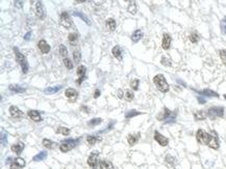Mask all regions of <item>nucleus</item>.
I'll return each instance as SVG.
<instances>
[{
    "label": "nucleus",
    "instance_id": "nucleus-1",
    "mask_svg": "<svg viewBox=\"0 0 226 169\" xmlns=\"http://www.w3.org/2000/svg\"><path fill=\"white\" fill-rule=\"evenodd\" d=\"M153 82H154L157 89L160 91H162V92H168V91H169L170 86H169V84H168V82L166 81V78H165L164 75L158 74V75H156V76H154Z\"/></svg>",
    "mask_w": 226,
    "mask_h": 169
},
{
    "label": "nucleus",
    "instance_id": "nucleus-2",
    "mask_svg": "<svg viewBox=\"0 0 226 169\" xmlns=\"http://www.w3.org/2000/svg\"><path fill=\"white\" fill-rule=\"evenodd\" d=\"M14 51H15V53H16L17 62H18L19 65L21 67L22 72H23L24 74H26L27 72H28V67H28V62H27V60H26V57H25V56H24V55L22 54L19 50H18V48L17 47L14 48Z\"/></svg>",
    "mask_w": 226,
    "mask_h": 169
},
{
    "label": "nucleus",
    "instance_id": "nucleus-3",
    "mask_svg": "<svg viewBox=\"0 0 226 169\" xmlns=\"http://www.w3.org/2000/svg\"><path fill=\"white\" fill-rule=\"evenodd\" d=\"M80 141V138L77 139H66L62 142V144L60 145V150L63 152H69L71 148L75 147V146L78 144V142Z\"/></svg>",
    "mask_w": 226,
    "mask_h": 169
},
{
    "label": "nucleus",
    "instance_id": "nucleus-4",
    "mask_svg": "<svg viewBox=\"0 0 226 169\" xmlns=\"http://www.w3.org/2000/svg\"><path fill=\"white\" fill-rule=\"evenodd\" d=\"M211 137H212V135L210 133H207V132L203 131L202 129H199L197 133H196V139H197V141L200 144L207 145L211 140Z\"/></svg>",
    "mask_w": 226,
    "mask_h": 169
},
{
    "label": "nucleus",
    "instance_id": "nucleus-5",
    "mask_svg": "<svg viewBox=\"0 0 226 169\" xmlns=\"http://www.w3.org/2000/svg\"><path fill=\"white\" fill-rule=\"evenodd\" d=\"M207 115L211 119H215L217 117H222L224 115V108L222 107H212L207 111Z\"/></svg>",
    "mask_w": 226,
    "mask_h": 169
},
{
    "label": "nucleus",
    "instance_id": "nucleus-6",
    "mask_svg": "<svg viewBox=\"0 0 226 169\" xmlns=\"http://www.w3.org/2000/svg\"><path fill=\"white\" fill-rule=\"evenodd\" d=\"M88 165L91 167V168L96 169L98 167V164H99V152H93L90 155V157L88 158Z\"/></svg>",
    "mask_w": 226,
    "mask_h": 169
},
{
    "label": "nucleus",
    "instance_id": "nucleus-7",
    "mask_svg": "<svg viewBox=\"0 0 226 169\" xmlns=\"http://www.w3.org/2000/svg\"><path fill=\"white\" fill-rule=\"evenodd\" d=\"M60 23H61V25H62L63 27H65V28H70V27H71V24H72L71 23V19H70L68 13L63 12L62 14H61Z\"/></svg>",
    "mask_w": 226,
    "mask_h": 169
},
{
    "label": "nucleus",
    "instance_id": "nucleus-8",
    "mask_svg": "<svg viewBox=\"0 0 226 169\" xmlns=\"http://www.w3.org/2000/svg\"><path fill=\"white\" fill-rule=\"evenodd\" d=\"M154 140L156 141L161 146H167L168 145V143H169V139L165 137L164 135L160 133V132L155 131L154 132Z\"/></svg>",
    "mask_w": 226,
    "mask_h": 169
},
{
    "label": "nucleus",
    "instance_id": "nucleus-9",
    "mask_svg": "<svg viewBox=\"0 0 226 169\" xmlns=\"http://www.w3.org/2000/svg\"><path fill=\"white\" fill-rule=\"evenodd\" d=\"M65 95L68 98V100H69L70 102H75L77 97H78V92H77L75 89H73V88H68V89H66Z\"/></svg>",
    "mask_w": 226,
    "mask_h": 169
},
{
    "label": "nucleus",
    "instance_id": "nucleus-10",
    "mask_svg": "<svg viewBox=\"0 0 226 169\" xmlns=\"http://www.w3.org/2000/svg\"><path fill=\"white\" fill-rule=\"evenodd\" d=\"M211 135H212V137H211V140L207 145L210 146L211 148H213V150H218L219 148V139L217 137V134L215 132H212Z\"/></svg>",
    "mask_w": 226,
    "mask_h": 169
},
{
    "label": "nucleus",
    "instance_id": "nucleus-11",
    "mask_svg": "<svg viewBox=\"0 0 226 169\" xmlns=\"http://www.w3.org/2000/svg\"><path fill=\"white\" fill-rule=\"evenodd\" d=\"M86 72H87V67H84V65H80V67H78V69H77V75H78V80L76 81L77 84H81L82 83V81L86 79Z\"/></svg>",
    "mask_w": 226,
    "mask_h": 169
},
{
    "label": "nucleus",
    "instance_id": "nucleus-12",
    "mask_svg": "<svg viewBox=\"0 0 226 169\" xmlns=\"http://www.w3.org/2000/svg\"><path fill=\"white\" fill-rule=\"evenodd\" d=\"M172 38L169 33H164L163 34V41H162V47L164 50H168L171 46Z\"/></svg>",
    "mask_w": 226,
    "mask_h": 169
},
{
    "label": "nucleus",
    "instance_id": "nucleus-13",
    "mask_svg": "<svg viewBox=\"0 0 226 169\" xmlns=\"http://www.w3.org/2000/svg\"><path fill=\"white\" fill-rule=\"evenodd\" d=\"M25 166V161L22 158H16L11 164V169H21Z\"/></svg>",
    "mask_w": 226,
    "mask_h": 169
},
{
    "label": "nucleus",
    "instance_id": "nucleus-14",
    "mask_svg": "<svg viewBox=\"0 0 226 169\" xmlns=\"http://www.w3.org/2000/svg\"><path fill=\"white\" fill-rule=\"evenodd\" d=\"M27 115H28V116L32 119L33 122H39L42 120V117H41L40 112L37 111V110H28Z\"/></svg>",
    "mask_w": 226,
    "mask_h": 169
},
{
    "label": "nucleus",
    "instance_id": "nucleus-15",
    "mask_svg": "<svg viewBox=\"0 0 226 169\" xmlns=\"http://www.w3.org/2000/svg\"><path fill=\"white\" fill-rule=\"evenodd\" d=\"M36 15L39 19H44L45 13H44V7L41 1H38L36 4Z\"/></svg>",
    "mask_w": 226,
    "mask_h": 169
},
{
    "label": "nucleus",
    "instance_id": "nucleus-16",
    "mask_svg": "<svg viewBox=\"0 0 226 169\" xmlns=\"http://www.w3.org/2000/svg\"><path fill=\"white\" fill-rule=\"evenodd\" d=\"M38 47H39V49H40V51H41L42 53H43V54H47V53H49V51H50V46L48 45L47 42L44 41V40H42V41L39 42Z\"/></svg>",
    "mask_w": 226,
    "mask_h": 169
},
{
    "label": "nucleus",
    "instance_id": "nucleus-17",
    "mask_svg": "<svg viewBox=\"0 0 226 169\" xmlns=\"http://www.w3.org/2000/svg\"><path fill=\"white\" fill-rule=\"evenodd\" d=\"M10 114L13 118H20L22 116V112L17 106H11L10 107Z\"/></svg>",
    "mask_w": 226,
    "mask_h": 169
},
{
    "label": "nucleus",
    "instance_id": "nucleus-18",
    "mask_svg": "<svg viewBox=\"0 0 226 169\" xmlns=\"http://www.w3.org/2000/svg\"><path fill=\"white\" fill-rule=\"evenodd\" d=\"M140 136H141L140 133H138V134H131V135H128V137H127V141H128L129 145H130V146L134 145V144H136V143L139 141V139H140Z\"/></svg>",
    "mask_w": 226,
    "mask_h": 169
},
{
    "label": "nucleus",
    "instance_id": "nucleus-19",
    "mask_svg": "<svg viewBox=\"0 0 226 169\" xmlns=\"http://www.w3.org/2000/svg\"><path fill=\"white\" fill-rule=\"evenodd\" d=\"M172 115V112L170 111L168 108H164V110H163L162 112L160 113V115L157 116V119L158 120H164V119H168L170 116Z\"/></svg>",
    "mask_w": 226,
    "mask_h": 169
},
{
    "label": "nucleus",
    "instance_id": "nucleus-20",
    "mask_svg": "<svg viewBox=\"0 0 226 169\" xmlns=\"http://www.w3.org/2000/svg\"><path fill=\"white\" fill-rule=\"evenodd\" d=\"M142 38H143V31L141 30V29H138V30H136L132 34H131V41H132L133 43L139 42Z\"/></svg>",
    "mask_w": 226,
    "mask_h": 169
},
{
    "label": "nucleus",
    "instance_id": "nucleus-21",
    "mask_svg": "<svg viewBox=\"0 0 226 169\" xmlns=\"http://www.w3.org/2000/svg\"><path fill=\"white\" fill-rule=\"evenodd\" d=\"M100 169H115L114 165L112 164V162L107 161V160H101L99 163Z\"/></svg>",
    "mask_w": 226,
    "mask_h": 169
},
{
    "label": "nucleus",
    "instance_id": "nucleus-22",
    "mask_svg": "<svg viewBox=\"0 0 226 169\" xmlns=\"http://www.w3.org/2000/svg\"><path fill=\"white\" fill-rule=\"evenodd\" d=\"M199 95H202L204 97H215V98H219V95L215 91L211 90V89H204V90H201V91H197Z\"/></svg>",
    "mask_w": 226,
    "mask_h": 169
},
{
    "label": "nucleus",
    "instance_id": "nucleus-23",
    "mask_svg": "<svg viewBox=\"0 0 226 169\" xmlns=\"http://www.w3.org/2000/svg\"><path fill=\"white\" fill-rule=\"evenodd\" d=\"M112 53L114 55V57H116L118 60H122V53H121V48H120V46H115L113 48Z\"/></svg>",
    "mask_w": 226,
    "mask_h": 169
},
{
    "label": "nucleus",
    "instance_id": "nucleus-24",
    "mask_svg": "<svg viewBox=\"0 0 226 169\" xmlns=\"http://www.w3.org/2000/svg\"><path fill=\"white\" fill-rule=\"evenodd\" d=\"M194 117H195L196 120H203V119H205L207 117V114L205 111L200 110V111L194 112Z\"/></svg>",
    "mask_w": 226,
    "mask_h": 169
},
{
    "label": "nucleus",
    "instance_id": "nucleus-25",
    "mask_svg": "<svg viewBox=\"0 0 226 169\" xmlns=\"http://www.w3.org/2000/svg\"><path fill=\"white\" fill-rule=\"evenodd\" d=\"M23 150H24V144H23V143H17V144H14V145H12V150L15 152V154H17V155H20Z\"/></svg>",
    "mask_w": 226,
    "mask_h": 169
},
{
    "label": "nucleus",
    "instance_id": "nucleus-26",
    "mask_svg": "<svg viewBox=\"0 0 226 169\" xmlns=\"http://www.w3.org/2000/svg\"><path fill=\"white\" fill-rule=\"evenodd\" d=\"M42 143H43V145L45 146L46 148H48V150H52V148H54L55 146L57 145L56 143H54L53 141L50 140V139H43Z\"/></svg>",
    "mask_w": 226,
    "mask_h": 169
},
{
    "label": "nucleus",
    "instance_id": "nucleus-27",
    "mask_svg": "<svg viewBox=\"0 0 226 169\" xmlns=\"http://www.w3.org/2000/svg\"><path fill=\"white\" fill-rule=\"evenodd\" d=\"M8 88H10V90L14 91V92H18V93H22L25 91V88H22L21 86L16 85V84H12V85L8 86Z\"/></svg>",
    "mask_w": 226,
    "mask_h": 169
},
{
    "label": "nucleus",
    "instance_id": "nucleus-28",
    "mask_svg": "<svg viewBox=\"0 0 226 169\" xmlns=\"http://www.w3.org/2000/svg\"><path fill=\"white\" fill-rule=\"evenodd\" d=\"M46 157H47V152H41L40 154H38V155H36L33 157V161H34V162H40V161H43Z\"/></svg>",
    "mask_w": 226,
    "mask_h": 169
},
{
    "label": "nucleus",
    "instance_id": "nucleus-29",
    "mask_svg": "<svg viewBox=\"0 0 226 169\" xmlns=\"http://www.w3.org/2000/svg\"><path fill=\"white\" fill-rule=\"evenodd\" d=\"M57 134H62L64 136H68L70 135V129L66 128V127H58L56 130Z\"/></svg>",
    "mask_w": 226,
    "mask_h": 169
},
{
    "label": "nucleus",
    "instance_id": "nucleus-30",
    "mask_svg": "<svg viewBox=\"0 0 226 169\" xmlns=\"http://www.w3.org/2000/svg\"><path fill=\"white\" fill-rule=\"evenodd\" d=\"M62 88V85H57V86H53V87H49L45 90V93L47 95H53V93L57 92Z\"/></svg>",
    "mask_w": 226,
    "mask_h": 169
},
{
    "label": "nucleus",
    "instance_id": "nucleus-31",
    "mask_svg": "<svg viewBox=\"0 0 226 169\" xmlns=\"http://www.w3.org/2000/svg\"><path fill=\"white\" fill-rule=\"evenodd\" d=\"M106 26L108 27L111 31H114L116 29V21H115L113 18H110V19L106 20Z\"/></svg>",
    "mask_w": 226,
    "mask_h": 169
},
{
    "label": "nucleus",
    "instance_id": "nucleus-32",
    "mask_svg": "<svg viewBox=\"0 0 226 169\" xmlns=\"http://www.w3.org/2000/svg\"><path fill=\"white\" fill-rule=\"evenodd\" d=\"M74 15H75V16H76V17H79V18H80V19L82 20V21H84V23H86V24H88V25H91V22H90V20H89L88 18H87V16H86V15H83L82 13L75 12V13H74Z\"/></svg>",
    "mask_w": 226,
    "mask_h": 169
},
{
    "label": "nucleus",
    "instance_id": "nucleus-33",
    "mask_svg": "<svg viewBox=\"0 0 226 169\" xmlns=\"http://www.w3.org/2000/svg\"><path fill=\"white\" fill-rule=\"evenodd\" d=\"M99 140H101V138H97L95 136H88V137H87V142H88L90 145H94V144Z\"/></svg>",
    "mask_w": 226,
    "mask_h": 169
},
{
    "label": "nucleus",
    "instance_id": "nucleus-34",
    "mask_svg": "<svg viewBox=\"0 0 226 169\" xmlns=\"http://www.w3.org/2000/svg\"><path fill=\"white\" fill-rule=\"evenodd\" d=\"M141 114V112L137 111V110H129V111H127L126 113H125V117L126 118H131V117H134L137 116V115H140Z\"/></svg>",
    "mask_w": 226,
    "mask_h": 169
},
{
    "label": "nucleus",
    "instance_id": "nucleus-35",
    "mask_svg": "<svg viewBox=\"0 0 226 169\" xmlns=\"http://www.w3.org/2000/svg\"><path fill=\"white\" fill-rule=\"evenodd\" d=\"M128 12L130 13L131 15H136L137 14V4H136L134 1H131V2L129 3Z\"/></svg>",
    "mask_w": 226,
    "mask_h": 169
},
{
    "label": "nucleus",
    "instance_id": "nucleus-36",
    "mask_svg": "<svg viewBox=\"0 0 226 169\" xmlns=\"http://www.w3.org/2000/svg\"><path fill=\"white\" fill-rule=\"evenodd\" d=\"M166 162L168 165H170V166H173V165H175V163H176V159L174 157H172L171 155H168L166 157Z\"/></svg>",
    "mask_w": 226,
    "mask_h": 169
},
{
    "label": "nucleus",
    "instance_id": "nucleus-37",
    "mask_svg": "<svg viewBox=\"0 0 226 169\" xmlns=\"http://www.w3.org/2000/svg\"><path fill=\"white\" fill-rule=\"evenodd\" d=\"M60 54L62 55L63 57H66L67 55H68V50H67L66 46L63 45V44L60 45Z\"/></svg>",
    "mask_w": 226,
    "mask_h": 169
},
{
    "label": "nucleus",
    "instance_id": "nucleus-38",
    "mask_svg": "<svg viewBox=\"0 0 226 169\" xmlns=\"http://www.w3.org/2000/svg\"><path fill=\"white\" fill-rule=\"evenodd\" d=\"M133 98H134V95H133V92H131L130 90H126L125 91V95H124V99L126 101H132Z\"/></svg>",
    "mask_w": 226,
    "mask_h": 169
},
{
    "label": "nucleus",
    "instance_id": "nucleus-39",
    "mask_svg": "<svg viewBox=\"0 0 226 169\" xmlns=\"http://www.w3.org/2000/svg\"><path fill=\"white\" fill-rule=\"evenodd\" d=\"M219 54H220V57H221V60L224 64L226 65V50L225 49H222V50L219 51Z\"/></svg>",
    "mask_w": 226,
    "mask_h": 169
},
{
    "label": "nucleus",
    "instance_id": "nucleus-40",
    "mask_svg": "<svg viewBox=\"0 0 226 169\" xmlns=\"http://www.w3.org/2000/svg\"><path fill=\"white\" fill-rule=\"evenodd\" d=\"M139 84H140L139 79H134V80H132V81H131L130 86L132 87L133 90H138V89H139Z\"/></svg>",
    "mask_w": 226,
    "mask_h": 169
},
{
    "label": "nucleus",
    "instance_id": "nucleus-41",
    "mask_svg": "<svg viewBox=\"0 0 226 169\" xmlns=\"http://www.w3.org/2000/svg\"><path fill=\"white\" fill-rule=\"evenodd\" d=\"M190 41L192 42V43H197L198 41H199V35H198L196 32H193V33H191L190 35Z\"/></svg>",
    "mask_w": 226,
    "mask_h": 169
},
{
    "label": "nucleus",
    "instance_id": "nucleus-42",
    "mask_svg": "<svg viewBox=\"0 0 226 169\" xmlns=\"http://www.w3.org/2000/svg\"><path fill=\"white\" fill-rule=\"evenodd\" d=\"M73 57H74V61L75 62H79L81 59V55H80V52L77 50H75L73 52Z\"/></svg>",
    "mask_w": 226,
    "mask_h": 169
},
{
    "label": "nucleus",
    "instance_id": "nucleus-43",
    "mask_svg": "<svg viewBox=\"0 0 226 169\" xmlns=\"http://www.w3.org/2000/svg\"><path fill=\"white\" fill-rule=\"evenodd\" d=\"M64 64L66 65V67L68 70L73 69V63H72V61L69 59V58H65V59H64Z\"/></svg>",
    "mask_w": 226,
    "mask_h": 169
},
{
    "label": "nucleus",
    "instance_id": "nucleus-44",
    "mask_svg": "<svg viewBox=\"0 0 226 169\" xmlns=\"http://www.w3.org/2000/svg\"><path fill=\"white\" fill-rule=\"evenodd\" d=\"M101 122H102V119L101 118H93L92 120H90L89 124H90L91 127H95V126H97V124H99Z\"/></svg>",
    "mask_w": 226,
    "mask_h": 169
},
{
    "label": "nucleus",
    "instance_id": "nucleus-45",
    "mask_svg": "<svg viewBox=\"0 0 226 169\" xmlns=\"http://www.w3.org/2000/svg\"><path fill=\"white\" fill-rule=\"evenodd\" d=\"M68 40H69L70 43H75V42L77 41V34L76 33H70L69 35H68Z\"/></svg>",
    "mask_w": 226,
    "mask_h": 169
},
{
    "label": "nucleus",
    "instance_id": "nucleus-46",
    "mask_svg": "<svg viewBox=\"0 0 226 169\" xmlns=\"http://www.w3.org/2000/svg\"><path fill=\"white\" fill-rule=\"evenodd\" d=\"M162 64H163V65H166V67H170L172 63H171V60H170L169 58L163 57L162 58Z\"/></svg>",
    "mask_w": 226,
    "mask_h": 169
},
{
    "label": "nucleus",
    "instance_id": "nucleus-47",
    "mask_svg": "<svg viewBox=\"0 0 226 169\" xmlns=\"http://www.w3.org/2000/svg\"><path fill=\"white\" fill-rule=\"evenodd\" d=\"M221 31L223 34H226V18L221 21Z\"/></svg>",
    "mask_w": 226,
    "mask_h": 169
},
{
    "label": "nucleus",
    "instance_id": "nucleus-48",
    "mask_svg": "<svg viewBox=\"0 0 226 169\" xmlns=\"http://www.w3.org/2000/svg\"><path fill=\"white\" fill-rule=\"evenodd\" d=\"M118 98L119 99L124 98V92L122 91V89H119V90H118Z\"/></svg>",
    "mask_w": 226,
    "mask_h": 169
},
{
    "label": "nucleus",
    "instance_id": "nucleus-49",
    "mask_svg": "<svg viewBox=\"0 0 226 169\" xmlns=\"http://www.w3.org/2000/svg\"><path fill=\"white\" fill-rule=\"evenodd\" d=\"M197 100H198V102H199L200 104H204V103H205V100L203 98H201V95H199V97H198Z\"/></svg>",
    "mask_w": 226,
    "mask_h": 169
},
{
    "label": "nucleus",
    "instance_id": "nucleus-50",
    "mask_svg": "<svg viewBox=\"0 0 226 169\" xmlns=\"http://www.w3.org/2000/svg\"><path fill=\"white\" fill-rule=\"evenodd\" d=\"M99 95H100V90H99V89H96L95 92H94V98L97 99Z\"/></svg>",
    "mask_w": 226,
    "mask_h": 169
},
{
    "label": "nucleus",
    "instance_id": "nucleus-51",
    "mask_svg": "<svg viewBox=\"0 0 226 169\" xmlns=\"http://www.w3.org/2000/svg\"><path fill=\"white\" fill-rule=\"evenodd\" d=\"M30 36H31V32H27L25 35H24V40H26V41H28L29 38H30Z\"/></svg>",
    "mask_w": 226,
    "mask_h": 169
},
{
    "label": "nucleus",
    "instance_id": "nucleus-52",
    "mask_svg": "<svg viewBox=\"0 0 226 169\" xmlns=\"http://www.w3.org/2000/svg\"><path fill=\"white\" fill-rule=\"evenodd\" d=\"M15 3H16L17 7H22V5H23V2H22V1H15Z\"/></svg>",
    "mask_w": 226,
    "mask_h": 169
},
{
    "label": "nucleus",
    "instance_id": "nucleus-53",
    "mask_svg": "<svg viewBox=\"0 0 226 169\" xmlns=\"http://www.w3.org/2000/svg\"><path fill=\"white\" fill-rule=\"evenodd\" d=\"M81 109H82V110H84V111H86L87 113H89V112H90V110H89L88 108H86V107H84V106H83V107H81Z\"/></svg>",
    "mask_w": 226,
    "mask_h": 169
},
{
    "label": "nucleus",
    "instance_id": "nucleus-54",
    "mask_svg": "<svg viewBox=\"0 0 226 169\" xmlns=\"http://www.w3.org/2000/svg\"><path fill=\"white\" fill-rule=\"evenodd\" d=\"M224 98H225V99H226V93H225V95H224Z\"/></svg>",
    "mask_w": 226,
    "mask_h": 169
}]
</instances>
